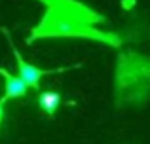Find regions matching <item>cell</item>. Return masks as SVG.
Returning a JSON list of instances; mask_svg holds the SVG:
<instances>
[{"label":"cell","mask_w":150,"mask_h":144,"mask_svg":"<svg viewBox=\"0 0 150 144\" xmlns=\"http://www.w3.org/2000/svg\"><path fill=\"white\" fill-rule=\"evenodd\" d=\"M38 104L48 116H53L57 106L61 104V95L57 91H42L40 97H38Z\"/></svg>","instance_id":"3957f363"},{"label":"cell","mask_w":150,"mask_h":144,"mask_svg":"<svg viewBox=\"0 0 150 144\" xmlns=\"http://www.w3.org/2000/svg\"><path fill=\"white\" fill-rule=\"evenodd\" d=\"M13 48V46H11ZM13 53H15V59H17V63H19V74H21V80L25 81L27 85H34L36 87L38 85V80H40L44 74H51V72H65V70H69V68H72V67H67V68H53V70H40V68H36V67H33V65H27L25 61L21 59V55H19V51L13 48Z\"/></svg>","instance_id":"6da1fadb"},{"label":"cell","mask_w":150,"mask_h":144,"mask_svg":"<svg viewBox=\"0 0 150 144\" xmlns=\"http://www.w3.org/2000/svg\"><path fill=\"white\" fill-rule=\"evenodd\" d=\"M2 122H4V100L0 99V125H2Z\"/></svg>","instance_id":"277c9868"},{"label":"cell","mask_w":150,"mask_h":144,"mask_svg":"<svg viewBox=\"0 0 150 144\" xmlns=\"http://www.w3.org/2000/svg\"><path fill=\"white\" fill-rule=\"evenodd\" d=\"M0 76L6 80V93H4V97H2L4 103H6L8 99H11V97H21L23 93H25L27 84L21 80V78L11 76V74L8 70H4V68H0Z\"/></svg>","instance_id":"7a4b0ae2"}]
</instances>
